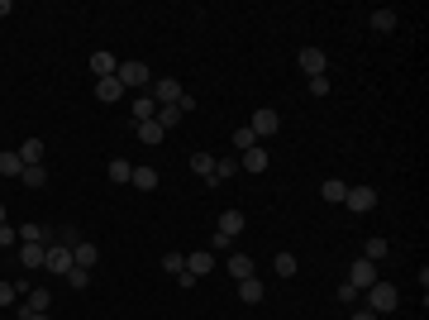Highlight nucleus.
<instances>
[{"label": "nucleus", "mask_w": 429, "mask_h": 320, "mask_svg": "<svg viewBox=\"0 0 429 320\" xmlns=\"http://www.w3.org/2000/svg\"><path fill=\"white\" fill-rule=\"evenodd\" d=\"M396 306H401L396 282H372V287H367V311H372V316H391Z\"/></svg>", "instance_id": "obj_1"}, {"label": "nucleus", "mask_w": 429, "mask_h": 320, "mask_svg": "<svg viewBox=\"0 0 429 320\" xmlns=\"http://www.w3.org/2000/svg\"><path fill=\"white\" fill-rule=\"evenodd\" d=\"M210 272H215V254H210V249H191V254H186V268H181V277H176V282H181V287H191L196 277H210Z\"/></svg>", "instance_id": "obj_2"}, {"label": "nucleus", "mask_w": 429, "mask_h": 320, "mask_svg": "<svg viewBox=\"0 0 429 320\" xmlns=\"http://www.w3.org/2000/svg\"><path fill=\"white\" fill-rule=\"evenodd\" d=\"M43 268H48V272H58V277H67V272H72V244H48Z\"/></svg>", "instance_id": "obj_3"}, {"label": "nucleus", "mask_w": 429, "mask_h": 320, "mask_svg": "<svg viewBox=\"0 0 429 320\" xmlns=\"http://www.w3.org/2000/svg\"><path fill=\"white\" fill-rule=\"evenodd\" d=\"M372 282H381L377 263H367V258H353V268H349V287L367 291V287H372Z\"/></svg>", "instance_id": "obj_4"}, {"label": "nucleus", "mask_w": 429, "mask_h": 320, "mask_svg": "<svg viewBox=\"0 0 429 320\" xmlns=\"http://www.w3.org/2000/svg\"><path fill=\"white\" fill-rule=\"evenodd\" d=\"M344 206H349L353 215H367V210H377V187H349Z\"/></svg>", "instance_id": "obj_5"}, {"label": "nucleus", "mask_w": 429, "mask_h": 320, "mask_svg": "<svg viewBox=\"0 0 429 320\" xmlns=\"http://www.w3.org/2000/svg\"><path fill=\"white\" fill-rule=\"evenodd\" d=\"M248 129H253L258 139H272V134L282 129V115L272 110V105H263V110H253V120H248Z\"/></svg>", "instance_id": "obj_6"}, {"label": "nucleus", "mask_w": 429, "mask_h": 320, "mask_svg": "<svg viewBox=\"0 0 429 320\" xmlns=\"http://www.w3.org/2000/svg\"><path fill=\"white\" fill-rule=\"evenodd\" d=\"M181 96H186V86H181L176 77H158L153 81V100H158V105H176Z\"/></svg>", "instance_id": "obj_7"}, {"label": "nucleus", "mask_w": 429, "mask_h": 320, "mask_svg": "<svg viewBox=\"0 0 429 320\" xmlns=\"http://www.w3.org/2000/svg\"><path fill=\"white\" fill-rule=\"evenodd\" d=\"M296 63H301L305 77H324V67H329V53H324V48H301V58H296Z\"/></svg>", "instance_id": "obj_8"}, {"label": "nucleus", "mask_w": 429, "mask_h": 320, "mask_svg": "<svg viewBox=\"0 0 429 320\" xmlns=\"http://www.w3.org/2000/svg\"><path fill=\"white\" fill-rule=\"evenodd\" d=\"M115 77H120V86H125V91H139V86H148V67H143V63H120V72H115Z\"/></svg>", "instance_id": "obj_9"}, {"label": "nucleus", "mask_w": 429, "mask_h": 320, "mask_svg": "<svg viewBox=\"0 0 429 320\" xmlns=\"http://www.w3.org/2000/svg\"><path fill=\"white\" fill-rule=\"evenodd\" d=\"M15 306H19V320H29V316H43L48 306H53V296H48L43 287H33L29 296H24V301H15Z\"/></svg>", "instance_id": "obj_10"}, {"label": "nucleus", "mask_w": 429, "mask_h": 320, "mask_svg": "<svg viewBox=\"0 0 429 320\" xmlns=\"http://www.w3.org/2000/svg\"><path fill=\"white\" fill-rule=\"evenodd\" d=\"M134 139H139V144H162V139H167V129L158 125V120H134Z\"/></svg>", "instance_id": "obj_11"}, {"label": "nucleus", "mask_w": 429, "mask_h": 320, "mask_svg": "<svg viewBox=\"0 0 429 320\" xmlns=\"http://www.w3.org/2000/svg\"><path fill=\"white\" fill-rule=\"evenodd\" d=\"M15 254H19V268H24V272H38V268H43L48 244H19Z\"/></svg>", "instance_id": "obj_12"}, {"label": "nucleus", "mask_w": 429, "mask_h": 320, "mask_svg": "<svg viewBox=\"0 0 429 320\" xmlns=\"http://www.w3.org/2000/svg\"><path fill=\"white\" fill-rule=\"evenodd\" d=\"M72 263L91 272L95 263H100V244H86V239H77V244H72Z\"/></svg>", "instance_id": "obj_13"}, {"label": "nucleus", "mask_w": 429, "mask_h": 320, "mask_svg": "<svg viewBox=\"0 0 429 320\" xmlns=\"http://www.w3.org/2000/svg\"><path fill=\"white\" fill-rule=\"evenodd\" d=\"M91 72H95V81H105V77H115V72H120V58H115V53H91Z\"/></svg>", "instance_id": "obj_14"}, {"label": "nucleus", "mask_w": 429, "mask_h": 320, "mask_svg": "<svg viewBox=\"0 0 429 320\" xmlns=\"http://www.w3.org/2000/svg\"><path fill=\"white\" fill-rule=\"evenodd\" d=\"M158 167H139V162H134V177H129V187H134V192H158Z\"/></svg>", "instance_id": "obj_15"}, {"label": "nucleus", "mask_w": 429, "mask_h": 320, "mask_svg": "<svg viewBox=\"0 0 429 320\" xmlns=\"http://www.w3.org/2000/svg\"><path fill=\"white\" fill-rule=\"evenodd\" d=\"M238 167H243V172H268V148L253 144L248 153H238Z\"/></svg>", "instance_id": "obj_16"}, {"label": "nucleus", "mask_w": 429, "mask_h": 320, "mask_svg": "<svg viewBox=\"0 0 429 320\" xmlns=\"http://www.w3.org/2000/svg\"><path fill=\"white\" fill-rule=\"evenodd\" d=\"M224 268H229V277H234V282H243V277H253V258H248V254H238V249H234Z\"/></svg>", "instance_id": "obj_17"}, {"label": "nucleus", "mask_w": 429, "mask_h": 320, "mask_svg": "<svg viewBox=\"0 0 429 320\" xmlns=\"http://www.w3.org/2000/svg\"><path fill=\"white\" fill-rule=\"evenodd\" d=\"M48 239H53V229H48V224H38V220L19 224V244H48Z\"/></svg>", "instance_id": "obj_18"}, {"label": "nucleus", "mask_w": 429, "mask_h": 320, "mask_svg": "<svg viewBox=\"0 0 429 320\" xmlns=\"http://www.w3.org/2000/svg\"><path fill=\"white\" fill-rule=\"evenodd\" d=\"M120 96H125V86H120V77H105V81H95V100H105V105H115Z\"/></svg>", "instance_id": "obj_19"}, {"label": "nucleus", "mask_w": 429, "mask_h": 320, "mask_svg": "<svg viewBox=\"0 0 429 320\" xmlns=\"http://www.w3.org/2000/svg\"><path fill=\"white\" fill-rule=\"evenodd\" d=\"M243 224H248V220H243V210H224V215H220V234L238 239V234H243Z\"/></svg>", "instance_id": "obj_20"}, {"label": "nucleus", "mask_w": 429, "mask_h": 320, "mask_svg": "<svg viewBox=\"0 0 429 320\" xmlns=\"http://www.w3.org/2000/svg\"><path fill=\"white\" fill-rule=\"evenodd\" d=\"M15 153H19V162H24V167H33V162H43V139H24Z\"/></svg>", "instance_id": "obj_21"}, {"label": "nucleus", "mask_w": 429, "mask_h": 320, "mask_svg": "<svg viewBox=\"0 0 429 320\" xmlns=\"http://www.w3.org/2000/svg\"><path fill=\"white\" fill-rule=\"evenodd\" d=\"M19 182H24L29 192H38V187H48V167H43V162H33V167H24V172H19Z\"/></svg>", "instance_id": "obj_22"}, {"label": "nucleus", "mask_w": 429, "mask_h": 320, "mask_svg": "<svg viewBox=\"0 0 429 320\" xmlns=\"http://www.w3.org/2000/svg\"><path fill=\"white\" fill-rule=\"evenodd\" d=\"M153 120H158L162 129H176L181 120H186V110H181V105H158V115H153Z\"/></svg>", "instance_id": "obj_23"}, {"label": "nucleus", "mask_w": 429, "mask_h": 320, "mask_svg": "<svg viewBox=\"0 0 429 320\" xmlns=\"http://www.w3.org/2000/svg\"><path fill=\"white\" fill-rule=\"evenodd\" d=\"M367 24H372L377 33H391V29H396V10H372V15H367Z\"/></svg>", "instance_id": "obj_24"}, {"label": "nucleus", "mask_w": 429, "mask_h": 320, "mask_svg": "<svg viewBox=\"0 0 429 320\" xmlns=\"http://www.w3.org/2000/svg\"><path fill=\"white\" fill-rule=\"evenodd\" d=\"M191 172L210 182V177H215V153H191Z\"/></svg>", "instance_id": "obj_25"}, {"label": "nucleus", "mask_w": 429, "mask_h": 320, "mask_svg": "<svg viewBox=\"0 0 429 320\" xmlns=\"http://www.w3.org/2000/svg\"><path fill=\"white\" fill-rule=\"evenodd\" d=\"M386 254H391V244L381 239V234H377V239H367V244H363V258H367V263H381Z\"/></svg>", "instance_id": "obj_26"}, {"label": "nucleus", "mask_w": 429, "mask_h": 320, "mask_svg": "<svg viewBox=\"0 0 429 320\" xmlns=\"http://www.w3.org/2000/svg\"><path fill=\"white\" fill-rule=\"evenodd\" d=\"M238 296H243L248 306H258L263 301V282H258V277H243V282H238Z\"/></svg>", "instance_id": "obj_27"}, {"label": "nucleus", "mask_w": 429, "mask_h": 320, "mask_svg": "<svg viewBox=\"0 0 429 320\" xmlns=\"http://www.w3.org/2000/svg\"><path fill=\"white\" fill-rule=\"evenodd\" d=\"M129 177H134V162L115 158V162H110V182H115V187H129Z\"/></svg>", "instance_id": "obj_28"}, {"label": "nucleus", "mask_w": 429, "mask_h": 320, "mask_svg": "<svg viewBox=\"0 0 429 320\" xmlns=\"http://www.w3.org/2000/svg\"><path fill=\"white\" fill-rule=\"evenodd\" d=\"M234 172H243V167H238V158L234 153H229V158H215V182H229V177Z\"/></svg>", "instance_id": "obj_29"}, {"label": "nucleus", "mask_w": 429, "mask_h": 320, "mask_svg": "<svg viewBox=\"0 0 429 320\" xmlns=\"http://www.w3.org/2000/svg\"><path fill=\"white\" fill-rule=\"evenodd\" d=\"M319 196H324V201H334V206H339V201H344V196H349V187H344V182H339V177H329V182H324V187H319Z\"/></svg>", "instance_id": "obj_30"}, {"label": "nucleus", "mask_w": 429, "mask_h": 320, "mask_svg": "<svg viewBox=\"0 0 429 320\" xmlns=\"http://www.w3.org/2000/svg\"><path fill=\"white\" fill-rule=\"evenodd\" d=\"M158 115V100L153 96H134V120H153Z\"/></svg>", "instance_id": "obj_31"}, {"label": "nucleus", "mask_w": 429, "mask_h": 320, "mask_svg": "<svg viewBox=\"0 0 429 320\" xmlns=\"http://www.w3.org/2000/svg\"><path fill=\"white\" fill-rule=\"evenodd\" d=\"M272 272L277 277H296V254H277L272 258Z\"/></svg>", "instance_id": "obj_32"}, {"label": "nucleus", "mask_w": 429, "mask_h": 320, "mask_svg": "<svg viewBox=\"0 0 429 320\" xmlns=\"http://www.w3.org/2000/svg\"><path fill=\"white\" fill-rule=\"evenodd\" d=\"M19 172H24L19 153H0V177H19Z\"/></svg>", "instance_id": "obj_33"}, {"label": "nucleus", "mask_w": 429, "mask_h": 320, "mask_svg": "<svg viewBox=\"0 0 429 320\" xmlns=\"http://www.w3.org/2000/svg\"><path fill=\"white\" fill-rule=\"evenodd\" d=\"M181 268H186V254H162V272H172V277H181Z\"/></svg>", "instance_id": "obj_34"}, {"label": "nucleus", "mask_w": 429, "mask_h": 320, "mask_svg": "<svg viewBox=\"0 0 429 320\" xmlns=\"http://www.w3.org/2000/svg\"><path fill=\"white\" fill-rule=\"evenodd\" d=\"M253 144H258V134H253L248 125H243V129H234V148H238V153H248Z\"/></svg>", "instance_id": "obj_35"}, {"label": "nucleus", "mask_w": 429, "mask_h": 320, "mask_svg": "<svg viewBox=\"0 0 429 320\" xmlns=\"http://www.w3.org/2000/svg\"><path fill=\"white\" fill-rule=\"evenodd\" d=\"M229 244H234V239H229V234H220V229H215V234H210V244H206V249H210V254H234V249H229Z\"/></svg>", "instance_id": "obj_36"}, {"label": "nucleus", "mask_w": 429, "mask_h": 320, "mask_svg": "<svg viewBox=\"0 0 429 320\" xmlns=\"http://www.w3.org/2000/svg\"><path fill=\"white\" fill-rule=\"evenodd\" d=\"M0 249H19V229L15 224H0Z\"/></svg>", "instance_id": "obj_37"}, {"label": "nucleus", "mask_w": 429, "mask_h": 320, "mask_svg": "<svg viewBox=\"0 0 429 320\" xmlns=\"http://www.w3.org/2000/svg\"><path fill=\"white\" fill-rule=\"evenodd\" d=\"M15 301H19L15 282H10V277H0V306H15Z\"/></svg>", "instance_id": "obj_38"}, {"label": "nucleus", "mask_w": 429, "mask_h": 320, "mask_svg": "<svg viewBox=\"0 0 429 320\" xmlns=\"http://www.w3.org/2000/svg\"><path fill=\"white\" fill-rule=\"evenodd\" d=\"M67 282H72V287H91V272H86V268H77V263H72V272H67Z\"/></svg>", "instance_id": "obj_39"}, {"label": "nucleus", "mask_w": 429, "mask_h": 320, "mask_svg": "<svg viewBox=\"0 0 429 320\" xmlns=\"http://www.w3.org/2000/svg\"><path fill=\"white\" fill-rule=\"evenodd\" d=\"M305 91L310 96H329V77H305Z\"/></svg>", "instance_id": "obj_40"}, {"label": "nucleus", "mask_w": 429, "mask_h": 320, "mask_svg": "<svg viewBox=\"0 0 429 320\" xmlns=\"http://www.w3.org/2000/svg\"><path fill=\"white\" fill-rule=\"evenodd\" d=\"M358 296H363V291H358V287H349V282L339 287V301H344V306H358Z\"/></svg>", "instance_id": "obj_41"}, {"label": "nucleus", "mask_w": 429, "mask_h": 320, "mask_svg": "<svg viewBox=\"0 0 429 320\" xmlns=\"http://www.w3.org/2000/svg\"><path fill=\"white\" fill-rule=\"evenodd\" d=\"M349 320H381V316H372L367 306H353V316H349Z\"/></svg>", "instance_id": "obj_42"}, {"label": "nucleus", "mask_w": 429, "mask_h": 320, "mask_svg": "<svg viewBox=\"0 0 429 320\" xmlns=\"http://www.w3.org/2000/svg\"><path fill=\"white\" fill-rule=\"evenodd\" d=\"M0 224H5V201H0Z\"/></svg>", "instance_id": "obj_43"}, {"label": "nucleus", "mask_w": 429, "mask_h": 320, "mask_svg": "<svg viewBox=\"0 0 429 320\" xmlns=\"http://www.w3.org/2000/svg\"><path fill=\"white\" fill-rule=\"evenodd\" d=\"M29 320H48V311H43V316H29Z\"/></svg>", "instance_id": "obj_44"}]
</instances>
